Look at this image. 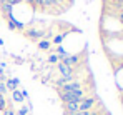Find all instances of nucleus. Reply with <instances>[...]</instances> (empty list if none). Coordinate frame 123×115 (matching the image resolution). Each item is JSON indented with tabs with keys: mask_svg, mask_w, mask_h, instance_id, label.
<instances>
[{
	"mask_svg": "<svg viewBox=\"0 0 123 115\" xmlns=\"http://www.w3.org/2000/svg\"><path fill=\"white\" fill-rule=\"evenodd\" d=\"M58 95L63 103H80V100L85 98V90L80 82L73 80L58 88Z\"/></svg>",
	"mask_w": 123,
	"mask_h": 115,
	"instance_id": "nucleus-1",
	"label": "nucleus"
},
{
	"mask_svg": "<svg viewBox=\"0 0 123 115\" xmlns=\"http://www.w3.org/2000/svg\"><path fill=\"white\" fill-rule=\"evenodd\" d=\"M97 103V97H85L80 100L78 103V112H86V110H92Z\"/></svg>",
	"mask_w": 123,
	"mask_h": 115,
	"instance_id": "nucleus-2",
	"label": "nucleus"
},
{
	"mask_svg": "<svg viewBox=\"0 0 123 115\" xmlns=\"http://www.w3.org/2000/svg\"><path fill=\"white\" fill-rule=\"evenodd\" d=\"M58 70H60L62 77H67V78H75V68L63 63V62H58Z\"/></svg>",
	"mask_w": 123,
	"mask_h": 115,
	"instance_id": "nucleus-3",
	"label": "nucleus"
},
{
	"mask_svg": "<svg viewBox=\"0 0 123 115\" xmlns=\"http://www.w3.org/2000/svg\"><path fill=\"white\" fill-rule=\"evenodd\" d=\"M25 35L28 38H32V40H42V38L45 37V30L43 28H27L25 30Z\"/></svg>",
	"mask_w": 123,
	"mask_h": 115,
	"instance_id": "nucleus-4",
	"label": "nucleus"
},
{
	"mask_svg": "<svg viewBox=\"0 0 123 115\" xmlns=\"http://www.w3.org/2000/svg\"><path fill=\"white\" fill-rule=\"evenodd\" d=\"M63 108L67 115H73L78 112V103H63Z\"/></svg>",
	"mask_w": 123,
	"mask_h": 115,
	"instance_id": "nucleus-5",
	"label": "nucleus"
},
{
	"mask_svg": "<svg viewBox=\"0 0 123 115\" xmlns=\"http://www.w3.org/2000/svg\"><path fill=\"white\" fill-rule=\"evenodd\" d=\"M42 3H43V8H53V7H58L63 10V5L58 3L57 0H42Z\"/></svg>",
	"mask_w": 123,
	"mask_h": 115,
	"instance_id": "nucleus-6",
	"label": "nucleus"
},
{
	"mask_svg": "<svg viewBox=\"0 0 123 115\" xmlns=\"http://www.w3.org/2000/svg\"><path fill=\"white\" fill-rule=\"evenodd\" d=\"M38 47H40L42 50H48V48H50V42H48L47 38H42L40 42H38Z\"/></svg>",
	"mask_w": 123,
	"mask_h": 115,
	"instance_id": "nucleus-7",
	"label": "nucleus"
},
{
	"mask_svg": "<svg viewBox=\"0 0 123 115\" xmlns=\"http://www.w3.org/2000/svg\"><path fill=\"white\" fill-rule=\"evenodd\" d=\"M13 100H17V102H22V100H23V95H22V92H18L17 88L13 90Z\"/></svg>",
	"mask_w": 123,
	"mask_h": 115,
	"instance_id": "nucleus-8",
	"label": "nucleus"
},
{
	"mask_svg": "<svg viewBox=\"0 0 123 115\" xmlns=\"http://www.w3.org/2000/svg\"><path fill=\"white\" fill-rule=\"evenodd\" d=\"M48 62H50V63H57V62H60V57H58L57 54H55V55H50Z\"/></svg>",
	"mask_w": 123,
	"mask_h": 115,
	"instance_id": "nucleus-9",
	"label": "nucleus"
},
{
	"mask_svg": "<svg viewBox=\"0 0 123 115\" xmlns=\"http://www.w3.org/2000/svg\"><path fill=\"white\" fill-rule=\"evenodd\" d=\"M5 92H7V87H5V83H2V82H0V95H3Z\"/></svg>",
	"mask_w": 123,
	"mask_h": 115,
	"instance_id": "nucleus-10",
	"label": "nucleus"
},
{
	"mask_svg": "<svg viewBox=\"0 0 123 115\" xmlns=\"http://www.w3.org/2000/svg\"><path fill=\"white\" fill-rule=\"evenodd\" d=\"M3 115H15L12 110H3Z\"/></svg>",
	"mask_w": 123,
	"mask_h": 115,
	"instance_id": "nucleus-11",
	"label": "nucleus"
}]
</instances>
